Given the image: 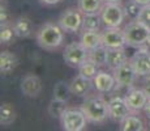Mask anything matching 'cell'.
I'll list each match as a JSON object with an SVG mask.
<instances>
[{
    "label": "cell",
    "instance_id": "1",
    "mask_svg": "<svg viewBox=\"0 0 150 131\" xmlns=\"http://www.w3.org/2000/svg\"><path fill=\"white\" fill-rule=\"evenodd\" d=\"M63 41H64V30L59 24L46 22L37 33V42L43 50H56L62 46Z\"/></svg>",
    "mask_w": 150,
    "mask_h": 131
},
{
    "label": "cell",
    "instance_id": "2",
    "mask_svg": "<svg viewBox=\"0 0 150 131\" xmlns=\"http://www.w3.org/2000/svg\"><path fill=\"white\" fill-rule=\"evenodd\" d=\"M81 110L85 114L86 119L91 123H102L110 118L108 101H106L100 96L88 97L81 105Z\"/></svg>",
    "mask_w": 150,
    "mask_h": 131
},
{
    "label": "cell",
    "instance_id": "3",
    "mask_svg": "<svg viewBox=\"0 0 150 131\" xmlns=\"http://www.w3.org/2000/svg\"><path fill=\"white\" fill-rule=\"evenodd\" d=\"M149 33H150V28L148 25H145L144 22L138 21V20H132L124 28L127 46H132V47H137V49L141 47V46H145Z\"/></svg>",
    "mask_w": 150,
    "mask_h": 131
},
{
    "label": "cell",
    "instance_id": "4",
    "mask_svg": "<svg viewBox=\"0 0 150 131\" xmlns=\"http://www.w3.org/2000/svg\"><path fill=\"white\" fill-rule=\"evenodd\" d=\"M125 17V11L120 3H106L100 9V19L105 28H120Z\"/></svg>",
    "mask_w": 150,
    "mask_h": 131
},
{
    "label": "cell",
    "instance_id": "5",
    "mask_svg": "<svg viewBox=\"0 0 150 131\" xmlns=\"http://www.w3.org/2000/svg\"><path fill=\"white\" fill-rule=\"evenodd\" d=\"M63 130L65 131H82L85 130L88 119L81 109H73V107H68L64 112V114L60 118Z\"/></svg>",
    "mask_w": 150,
    "mask_h": 131
},
{
    "label": "cell",
    "instance_id": "6",
    "mask_svg": "<svg viewBox=\"0 0 150 131\" xmlns=\"http://www.w3.org/2000/svg\"><path fill=\"white\" fill-rule=\"evenodd\" d=\"M63 58L68 66L79 68L85 60L89 59V50L81 42H71L65 46Z\"/></svg>",
    "mask_w": 150,
    "mask_h": 131
},
{
    "label": "cell",
    "instance_id": "7",
    "mask_svg": "<svg viewBox=\"0 0 150 131\" xmlns=\"http://www.w3.org/2000/svg\"><path fill=\"white\" fill-rule=\"evenodd\" d=\"M83 13L81 9L76 8H69L65 12L62 13V16L57 20V24L62 26V29L67 33H79L82 29Z\"/></svg>",
    "mask_w": 150,
    "mask_h": 131
},
{
    "label": "cell",
    "instance_id": "8",
    "mask_svg": "<svg viewBox=\"0 0 150 131\" xmlns=\"http://www.w3.org/2000/svg\"><path fill=\"white\" fill-rule=\"evenodd\" d=\"M149 49L150 47L146 45L141 46L129 59L132 62V66H133L137 76H141V77L150 76V50Z\"/></svg>",
    "mask_w": 150,
    "mask_h": 131
},
{
    "label": "cell",
    "instance_id": "9",
    "mask_svg": "<svg viewBox=\"0 0 150 131\" xmlns=\"http://www.w3.org/2000/svg\"><path fill=\"white\" fill-rule=\"evenodd\" d=\"M114 76H115V80H116V87L129 89L133 87L134 80L137 77V74L134 71L133 66H132V62L128 59L125 63H123L122 66L115 69Z\"/></svg>",
    "mask_w": 150,
    "mask_h": 131
},
{
    "label": "cell",
    "instance_id": "10",
    "mask_svg": "<svg viewBox=\"0 0 150 131\" xmlns=\"http://www.w3.org/2000/svg\"><path fill=\"white\" fill-rule=\"evenodd\" d=\"M108 112H110V118L111 119H114L115 122H122L124 118L131 115L132 109L127 104L125 97L112 96L108 100Z\"/></svg>",
    "mask_w": 150,
    "mask_h": 131
},
{
    "label": "cell",
    "instance_id": "11",
    "mask_svg": "<svg viewBox=\"0 0 150 131\" xmlns=\"http://www.w3.org/2000/svg\"><path fill=\"white\" fill-rule=\"evenodd\" d=\"M102 45L107 49H122L127 46L124 29L120 28H105L102 33Z\"/></svg>",
    "mask_w": 150,
    "mask_h": 131
},
{
    "label": "cell",
    "instance_id": "12",
    "mask_svg": "<svg viewBox=\"0 0 150 131\" xmlns=\"http://www.w3.org/2000/svg\"><path fill=\"white\" fill-rule=\"evenodd\" d=\"M43 88L42 80L37 75L34 74H28L26 76L22 77L21 80V92L24 96L30 98H35L41 94Z\"/></svg>",
    "mask_w": 150,
    "mask_h": 131
},
{
    "label": "cell",
    "instance_id": "13",
    "mask_svg": "<svg viewBox=\"0 0 150 131\" xmlns=\"http://www.w3.org/2000/svg\"><path fill=\"white\" fill-rule=\"evenodd\" d=\"M125 101L129 105V107L132 109V112H141L144 110L146 102H148L149 97L146 94V92L144 89H138V88H129L125 93Z\"/></svg>",
    "mask_w": 150,
    "mask_h": 131
},
{
    "label": "cell",
    "instance_id": "14",
    "mask_svg": "<svg viewBox=\"0 0 150 131\" xmlns=\"http://www.w3.org/2000/svg\"><path fill=\"white\" fill-rule=\"evenodd\" d=\"M94 88L100 93H108L112 92L116 88V80L115 76L106 71H99L96 75V77L93 79Z\"/></svg>",
    "mask_w": 150,
    "mask_h": 131
},
{
    "label": "cell",
    "instance_id": "15",
    "mask_svg": "<svg viewBox=\"0 0 150 131\" xmlns=\"http://www.w3.org/2000/svg\"><path fill=\"white\" fill-rule=\"evenodd\" d=\"M69 84H71L72 94L77 96V97H83V96H86L90 92L91 85H94L93 80L83 77L82 75H80V74L72 79V81Z\"/></svg>",
    "mask_w": 150,
    "mask_h": 131
},
{
    "label": "cell",
    "instance_id": "16",
    "mask_svg": "<svg viewBox=\"0 0 150 131\" xmlns=\"http://www.w3.org/2000/svg\"><path fill=\"white\" fill-rule=\"evenodd\" d=\"M128 60V55L125 52V47L122 49H107V59H106V66L110 69L115 71L117 67H120L123 63Z\"/></svg>",
    "mask_w": 150,
    "mask_h": 131
},
{
    "label": "cell",
    "instance_id": "17",
    "mask_svg": "<svg viewBox=\"0 0 150 131\" xmlns=\"http://www.w3.org/2000/svg\"><path fill=\"white\" fill-rule=\"evenodd\" d=\"M13 29L17 37H20V38H28V37H30L33 34L34 25H33V21L29 17L21 16L18 19H16V21L13 22Z\"/></svg>",
    "mask_w": 150,
    "mask_h": 131
},
{
    "label": "cell",
    "instance_id": "18",
    "mask_svg": "<svg viewBox=\"0 0 150 131\" xmlns=\"http://www.w3.org/2000/svg\"><path fill=\"white\" fill-rule=\"evenodd\" d=\"M80 42L90 51L102 45V33L99 30H82Z\"/></svg>",
    "mask_w": 150,
    "mask_h": 131
},
{
    "label": "cell",
    "instance_id": "19",
    "mask_svg": "<svg viewBox=\"0 0 150 131\" xmlns=\"http://www.w3.org/2000/svg\"><path fill=\"white\" fill-rule=\"evenodd\" d=\"M17 66H18V59H17L16 54L8 50L1 51V54H0V72L3 75L11 74L16 69Z\"/></svg>",
    "mask_w": 150,
    "mask_h": 131
},
{
    "label": "cell",
    "instance_id": "20",
    "mask_svg": "<svg viewBox=\"0 0 150 131\" xmlns=\"http://www.w3.org/2000/svg\"><path fill=\"white\" fill-rule=\"evenodd\" d=\"M17 118V112L14 106L9 102H3L0 106V125L1 126H11Z\"/></svg>",
    "mask_w": 150,
    "mask_h": 131
},
{
    "label": "cell",
    "instance_id": "21",
    "mask_svg": "<svg viewBox=\"0 0 150 131\" xmlns=\"http://www.w3.org/2000/svg\"><path fill=\"white\" fill-rule=\"evenodd\" d=\"M71 96H73L72 94V91H71V84H68L67 81L59 80L54 85V98H57V100L68 102Z\"/></svg>",
    "mask_w": 150,
    "mask_h": 131
},
{
    "label": "cell",
    "instance_id": "22",
    "mask_svg": "<svg viewBox=\"0 0 150 131\" xmlns=\"http://www.w3.org/2000/svg\"><path fill=\"white\" fill-rule=\"evenodd\" d=\"M100 25H102L100 12H97V13H86V14H83L82 30H99Z\"/></svg>",
    "mask_w": 150,
    "mask_h": 131
},
{
    "label": "cell",
    "instance_id": "23",
    "mask_svg": "<svg viewBox=\"0 0 150 131\" xmlns=\"http://www.w3.org/2000/svg\"><path fill=\"white\" fill-rule=\"evenodd\" d=\"M144 129V122L136 115H128L120 122L122 131H142Z\"/></svg>",
    "mask_w": 150,
    "mask_h": 131
},
{
    "label": "cell",
    "instance_id": "24",
    "mask_svg": "<svg viewBox=\"0 0 150 131\" xmlns=\"http://www.w3.org/2000/svg\"><path fill=\"white\" fill-rule=\"evenodd\" d=\"M89 59L94 62L98 67L106 66V59H107V47L103 45L98 46L89 51Z\"/></svg>",
    "mask_w": 150,
    "mask_h": 131
},
{
    "label": "cell",
    "instance_id": "25",
    "mask_svg": "<svg viewBox=\"0 0 150 131\" xmlns=\"http://www.w3.org/2000/svg\"><path fill=\"white\" fill-rule=\"evenodd\" d=\"M105 0H79V8L83 14L100 12Z\"/></svg>",
    "mask_w": 150,
    "mask_h": 131
},
{
    "label": "cell",
    "instance_id": "26",
    "mask_svg": "<svg viewBox=\"0 0 150 131\" xmlns=\"http://www.w3.org/2000/svg\"><path fill=\"white\" fill-rule=\"evenodd\" d=\"M67 109H68L67 102L62 101V100H57V98H52V100L50 101V104H48V114L52 118L60 119Z\"/></svg>",
    "mask_w": 150,
    "mask_h": 131
},
{
    "label": "cell",
    "instance_id": "27",
    "mask_svg": "<svg viewBox=\"0 0 150 131\" xmlns=\"http://www.w3.org/2000/svg\"><path fill=\"white\" fill-rule=\"evenodd\" d=\"M99 67H98L94 62H91L90 59L85 60V62L82 63L81 66L79 67V74L82 75L83 77L86 79H90V80H93L94 77H96V75L99 72Z\"/></svg>",
    "mask_w": 150,
    "mask_h": 131
},
{
    "label": "cell",
    "instance_id": "28",
    "mask_svg": "<svg viewBox=\"0 0 150 131\" xmlns=\"http://www.w3.org/2000/svg\"><path fill=\"white\" fill-rule=\"evenodd\" d=\"M14 37H17V36H16V33H14L13 25L12 26L9 24L1 25V28H0V42H1V45H8V43H11Z\"/></svg>",
    "mask_w": 150,
    "mask_h": 131
},
{
    "label": "cell",
    "instance_id": "29",
    "mask_svg": "<svg viewBox=\"0 0 150 131\" xmlns=\"http://www.w3.org/2000/svg\"><path fill=\"white\" fill-rule=\"evenodd\" d=\"M142 5H140L138 3H136L134 0H128L125 5H124V11H125V16L131 20H137L138 14L141 12Z\"/></svg>",
    "mask_w": 150,
    "mask_h": 131
},
{
    "label": "cell",
    "instance_id": "30",
    "mask_svg": "<svg viewBox=\"0 0 150 131\" xmlns=\"http://www.w3.org/2000/svg\"><path fill=\"white\" fill-rule=\"evenodd\" d=\"M138 21L144 22L145 25H148L150 28V4H146V5H142L141 8V12L138 14Z\"/></svg>",
    "mask_w": 150,
    "mask_h": 131
},
{
    "label": "cell",
    "instance_id": "31",
    "mask_svg": "<svg viewBox=\"0 0 150 131\" xmlns=\"http://www.w3.org/2000/svg\"><path fill=\"white\" fill-rule=\"evenodd\" d=\"M0 21H1V25L9 24V11L7 9L4 4H1L0 7Z\"/></svg>",
    "mask_w": 150,
    "mask_h": 131
},
{
    "label": "cell",
    "instance_id": "32",
    "mask_svg": "<svg viewBox=\"0 0 150 131\" xmlns=\"http://www.w3.org/2000/svg\"><path fill=\"white\" fill-rule=\"evenodd\" d=\"M39 1H41L43 5H56V4H59L62 0H39Z\"/></svg>",
    "mask_w": 150,
    "mask_h": 131
},
{
    "label": "cell",
    "instance_id": "33",
    "mask_svg": "<svg viewBox=\"0 0 150 131\" xmlns=\"http://www.w3.org/2000/svg\"><path fill=\"white\" fill-rule=\"evenodd\" d=\"M144 91L146 92L148 97L150 98V76H148V80L145 81V87H144Z\"/></svg>",
    "mask_w": 150,
    "mask_h": 131
},
{
    "label": "cell",
    "instance_id": "34",
    "mask_svg": "<svg viewBox=\"0 0 150 131\" xmlns=\"http://www.w3.org/2000/svg\"><path fill=\"white\" fill-rule=\"evenodd\" d=\"M144 113H145V115L148 118H150V98L148 100V102H146L145 107H144Z\"/></svg>",
    "mask_w": 150,
    "mask_h": 131
},
{
    "label": "cell",
    "instance_id": "35",
    "mask_svg": "<svg viewBox=\"0 0 150 131\" xmlns=\"http://www.w3.org/2000/svg\"><path fill=\"white\" fill-rule=\"evenodd\" d=\"M136 3H138L140 5H146V4H150V0H134Z\"/></svg>",
    "mask_w": 150,
    "mask_h": 131
},
{
    "label": "cell",
    "instance_id": "36",
    "mask_svg": "<svg viewBox=\"0 0 150 131\" xmlns=\"http://www.w3.org/2000/svg\"><path fill=\"white\" fill-rule=\"evenodd\" d=\"M122 0H105V3H120Z\"/></svg>",
    "mask_w": 150,
    "mask_h": 131
},
{
    "label": "cell",
    "instance_id": "37",
    "mask_svg": "<svg viewBox=\"0 0 150 131\" xmlns=\"http://www.w3.org/2000/svg\"><path fill=\"white\" fill-rule=\"evenodd\" d=\"M146 46H149V47H150V33L148 36V39H146Z\"/></svg>",
    "mask_w": 150,
    "mask_h": 131
},
{
    "label": "cell",
    "instance_id": "38",
    "mask_svg": "<svg viewBox=\"0 0 150 131\" xmlns=\"http://www.w3.org/2000/svg\"><path fill=\"white\" fill-rule=\"evenodd\" d=\"M149 129H150V118H149Z\"/></svg>",
    "mask_w": 150,
    "mask_h": 131
}]
</instances>
